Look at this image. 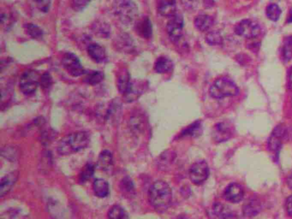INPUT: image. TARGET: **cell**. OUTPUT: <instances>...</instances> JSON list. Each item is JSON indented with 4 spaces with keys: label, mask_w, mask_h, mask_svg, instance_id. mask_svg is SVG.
Instances as JSON below:
<instances>
[{
    "label": "cell",
    "mask_w": 292,
    "mask_h": 219,
    "mask_svg": "<svg viewBox=\"0 0 292 219\" xmlns=\"http://www.w3.org/2000/svg\"><path fill=\"white\" fill-rule=\"evenodd\" d=\"M148 199L151 206L155 210L163 213L172 204L173 191L168 183L164 181H157L151 186L148 192Z\"/></svg>",
    "instance_id": "1"
},
{
    "label": "cell",
    "mask_w": 292,
    "mask_h": 219,
    "mask_svg": "<svg viewBox=\"0 0 292 219\" xmlns=\"http://www.w3.org/2000/svg\"><path fill=\"white\" fill-rule=\"evenodd\" d=\"M90 142V134L85 131L67 134L58 143L57 151L62 156L71 155L85 149Z\"/></svg>",
    "instance_id": "2"
},
{
    "label": "cell",
    "mask_w": 292,
    "mask_h": 219,
    "mask_svg": "<svg viewBox=\"0 0 292 219\" xmlns=\"http://www.w3.org/2000/svg\"><path fill=\"white\" fill-rule=\"evenodd\" d=\"M114 14L123 24H131L137 21L138 8L133 0H114Z\"/></svg>",
    "instance_id": "3"
},
{
    "label": "cell",
    "mask_w": 292,
    "mask_h": 219,
    "mask_svg": "<svg viewBox=\"0 0 292 219\" xmlns=\"http://www.w3.org/2000/svg\"><path fill=\"white\" fill-rule=\"evenodd\" d=\"M210 95L216 100L234 97L238 95L239 89L237 84L228 77H220L214 81L209 89Z\"/></svg>",
    "instance_id": "4"
},
{
    "label": "cell",
    "mask_w": 292,
    "mask_h": 219,
    "mask_svg": "<svg viewBox=\"0 0 292 219\" xmlns=\"http://www.w3.org/2000/svg\"><path fill=\"white\" fill-rule=\"evenodd\" d=\"M40 77L39 74L34 70H27L22 74L19 82V88L22 94L31 95L36 91L40 84Z\"/></svg>",
    "instance_id": "5"
},
{
    "label": "cell",
    "mask_w": 292,
    "mask_h": 219,
    "mask_svg": "<svg viewBox=\"0 0 292 219\" xmlns=\"http://www.w3.org/2000/svg\"><path fill=\"white\" fill-rule=\"evenodd\" d=\"M190 179L195 185H200L205 183L209 177L208 164L204 160L195 162L191 165L189 171Z\"/></svg>",
    "instance_id": "6"
},
{
    "label": "cell",
    "mask_w": 292,
    "mask_h": 219,
    "mask_svg": "<svg viewBox=\"0 0 292 219\" xmlns=\"http://www.w3.org/2000/svg\"><path fill=\"white\" fill-rule=\"evenodd\" d=\"M62 65L68 74L73 77L83 76L86 74V70L81 64L79 58L74 53L66 52L62 58Z\"/></svg>",
    "instance_id": "7"
},
{
    "label": "cell",
    "mask_w": 292,
    "mask_h": 219,
    "mask_svg": "<svg viewBox=\"0 0 292 219\" xmlns=\"http://www.w3.org/2000/svg\"><path fill=\"white\" fill-rule=\"evenodd\" d=\"M261 26L252 20H243L235 27V33L246 39H254L261 34Z\"/></svg>",
    "instance_id": "8"
},
{
    "label": "cell",
    "mask_w": 292,
    "mask_h": 219,
    "mask_svg": "<svg viewBox=\"0 0 292 219\" xmlns=\"http://www.w3.org/2000/svg\"><path fill=\"white\" fill-rule=\"evenodd\" d=\"M185 21L181 14L176 13L175 15L170 17V20L166 25V31L171 40L173 42H178L181 39L183 30H184Z\"/></svg>",
    "instance_id": "9"
},
{
    "label": "cell",
    "mask_w": 292,
    "mask_h": 219,
    "mask_svg": "<svg viewBox=\"0 0 292 219\" xmlns=\"http://www.w3.org/2000/svg\"><path fill=\"white\" fill-rule=\"evenodd\" d=\"M286 129L282 125H279L272 132L268 142V151L274 158H278L280 148L283 143L284 138L286 135Z\"/></svg>",
    "instance_id": "10"
},
{
    "label": "cell",
    "mask_w": 292,
    "mask_h": 219,
    "mask_svg": "<svg viewBox=\"0 0 292 219\" xmlns=\"http://www.w3.org/2000/svg\"><path fill=\"white\" fill-rule=\"evenodd\" d=\"M134 82L126 69L120 70L117 76V87L120 94L126 100L133 90Z\"/></svg>",
    "instance_id": "11"
},
{
    "label": "cell",
    "mask_w": 292,
    "mask_h": 219,
    "mask_svg": "<svg viewBox=\"0 0 292 219\" xmlns=\"http://www.w3.org/2000/svg\"><path fill=\"white\" fill-rule=\"evenodd\" d=\"M233 134V128L228 122H218L212 130V139L217 143L229 140Z\"/></svg>",
    "instance_id": "12"
},
{
    "label": "cell",
    "mask_w": 292,
    "mask_h": 219,
    "mask_svg": "<svg viewBox=\"0 0 292 219\" xmlns=\"http://www.w3.org/2000/svg\"><path fill=\"white\" fill-rule=\"evenodd\" d=\"M210 219H234L235 213L231 210V207L219 202L212 205L211 210L208 213Z\"/></svg>",
    "instance_id": "13"
},
{
    "label": "cell",
    "mask_w": 292,
    "mask_h": 219,
    "mask_svg": "<svg viewBox=\"0 0 292 219\" xmlns=\"http://www.w3.org/2000/svg\"><path fill=\"white\" fill-rule=\"evenodd\" d=\"M244 196V190L242 186L238 183H231L225 188L224 191V197L225 201L231 202L233 204H237L243 201Z\"/></svg>",
    "instance_id": "14"
},
{
    "label": "cell",
    "mask_w": 292,
    "mask_h": 219,
    "mask_svg": "<svg viewBox=\"0 0 292 219\" xmlns=\"http://www.w3.org/2000/svg\"><path fill=\"white\" fill-rule=\"evenodd\" d=\"M135 30L139 36L143 39H149L153 34V27L150 19L145 16L135 21Z\"/></svg>",
    "instance_id": "15"
},
{
    "label": "cell",
    "mask_w": 292,
    "mask_h": 219,
    "mask_svg": "<svg viewBox=\"0 0 292 219\" xmlns=\"http://www.w3.org/2000/svg\"><path fill=\"white\" fill-rule=\"evenodd\" d=\"M159 14L165 17H172L177 13L176 0H159L157 4Z\"/></svg>",
    "instance_id": "16"
},
{
    "label": "cell",
    "mask_w": 292,
    "mask_h": 219,
    "mask_svg": "<svg viewBox=\"0 0 292 219\" xmlns=\"http://www.w3.org/2000/svg\"><path fill=\"white\" fill-rule=\"evenodd\" d=\"M19 177V172L17 171H12L10 173L7 174L4 177H2L0 183V196L3 197L9 193V190L12 189L15 185V182L17 181Z\"/></svg>",
    "instance_id": "17"
},
{
    "label": "cell",
    "mask_w": 292,
    "mask_h": 219,
    "mask_svg": "<svg viewBox=\"0 0 292 219\" xmlns=\"http://www.w3.org/2000/svg\"><path fill=\"white\" fill-rule=\"evenodd\" d=\"M88 54L96 63H103L106 58L105 49L98 44L93 43L88 47Z\"/></svg>",
    "instance_id": "18"
},
{
    "label": "cell",
    "mask_w": 292,
    "mask_h": 219,
    "mask_svg": "<svg viewBox=\"0 0 292 219\" xmlns=\"http://www.w3.org/2000/svg\"><path fill=\"white\" fill-rule=\"evenodd\" d=\"M113 165V158L112 154L109 150H104L98 155L97 167L101 171H107L111 170Z\"/></svg>",
    "instance_id": "19"
},
{
    "label": "cell",
    "mask_w": 292,
    "mask_h": 219,
    "mask_svg": "<svg viewBox=\"0 0 292 219\" xmlns=\"http://www.w3.org/2000/svg\"><path fill=\"white\" fill-rule=\"evenodd\" d=\"M93 190L95 195L99 198H105L110 192L109 183L105 180L98 178L94 181L93 183Z\"/></svg>",
    "instance_id": "20"
},
{
    "label": "cell",
    "mask_w": 292,
    "mask_h": 219,
    "mask_svg": "<svg viewBox=\"0 0 292 219\" xmlns=\"http://www.w3.org/2000/svg\"><path fill=\"white\" fill-rule=\"evenodd\" d=\"M214 24V19L207 15H197L195 19V26L200 32H206Z\"/></svg>",
    "instance_id": "21"
},
{
    "label": "cell",
    "mask_w": 292,
    "mask_h": 219,
    "mask_svg": "<svg viewBox=\"0 0 292 219\" xmlns=\"http://www.w3.org/2000/svg\"><path fill=\"white\" fill-rule=\"evenodd\" d=\"M173 69V63L170 58L160 57L154 64V70L159 74H166L171 72Z\"/></svg>",
    "instance_id": "22"
},
{
    "label": "cell",
    "mask_w": 292,
    "mask_h": 219,
    "mask_svg": "<svg viewBox=\"0 0 292 219\" xmlns=\"http://www.w3.org/2000/svg\"><path fill=\"white\" fill-rule=\"evenodd\" d=\"M108 219H129L128 213L125 209L119 205H114L108 211Z\"/></svg>",
    "instance_id": "23"
},
{
    "label": "cell",
    "mask_w": 292,
    "mask_h": 219,
    "mask_svg": "<svg viewBox=\"0 0 292 219\" xmlns=\"http://www.w3.org/2000/svg\"><path fill=\"white\" fill-rule=\"evenodd\" d=\"M281 55L284 61L288 62L292 59V36L287 37L284 40Z\"/></svg>",
    "instance_id": "24"
},
{
    "label": "cell",
    "mask_w": 292,
    "mask_h": 219,
    "mask_svg": "<svg viewBox=\"0 0 292 219\" xmlns=\"http://www.w3.org/2000/svg\"><path fill=\"white\" fill-rule=\"evenodd\" d=\"M266 14H267L268 19H270L271 21H277L282 14V10L276 3H271L267 7Z\"/></svg>",
    "instance_id": "25"
},
{
    "label": "cell",
    "mask_w": 292,
    "mask_h": 219,
    "mask_svg": "<svg viewBox=\"0 0 292 219\" xmlns=\"http://www.w3.org/2000/svg\"><path fill=\"white\" fill-rule=\"evenodd\" d=\"M94 173H95V165L92 163L87 164L81 171L80 175H79L81 183H84L88 182L94 176Z\"/></svg>",
    "instance_id": "26"
},
{
    "label": "cell",
    "mask_w": 292,
    "mask_h": 219,
    "mask_svg": "<svg viewBox=\"0 0 292 219\" xmlns=\"http://www.w3.org/2000/svg\"><path fill=\"white\" fill-rule=\"evenodd\" d=\"M104 79V74L99 71H90V73L87 74L84 81L90 85H97L99 82H102Z\"/></svg>",
    "instance_id": "27"
},
{
    "label": "cell",
    "mask_w": 292,
    "mask_h": 219,
    "mask_svg": "<svg viewBox=\"0 0 292 219\" xmlns=\"http://www.w3.org/2000/svg\"><path fill=\"white\" fill-rule=\"evenodd\" d=\"M24 29L25 32L33 39H39L43 35V31L41 30V28L38 27L37 25L33 24V23L25 24Z\"/></svg>",
    "instance_id": "28"
},
{
    "label": "cell",
    "mask_w": 292,
    "mask_h": 219,
    "mask_svg": "<svg viewBox=\"0 0 292 219\" xmlns=\"http://www.w3.org/2000/svg\"><path fill=\"white\" fill-rule=\"evenodd\" d=\"M206 41L211 46H218V45H221L223 43V38L218 32L212 31L206 34Z\"/></svg>",
    "instance_id": "29"
},
{
    "label": "cell",
    "mask_w": 292,
    "mask_h": 219,
    "mask_svg": "<svg viewBox=\"0 0 292 219\" xmlns=\"http://www.w3.org/2000/svg\"><path fill=\"white\" fill-rule=\"evenodd\" d=\"M201 130V126H200V122H195L193 124L191 125L190 127H188L186 129L183 131L182 133V136H195L197 134H199V132Z\"/></svg>",
    "instance_id": "30"
},
{
    "label": "cell",
    "mask_w": 292,
    "mask_h": 219,
    "mask_svg": "<svg viewBox=\"0 0 292 219\" xmlns=\"http://www.w3.org/2000/svg\"><path fill=\"white\" fill-rule=\"evenodd\" d=\"M260 207L261 206L257 201H251L244 207V213L247 216H255L260 212Z\"/></svg>",
    "instance_id": "31"
},
{
    "label": "cell",
    "mask_w": 292,
    "mask_h": 219,
    "mask_svg": "<svg viewBox=\"0 0 292 219\" xmlns=\"http://www.w3.org/2000/svg\"><path fill=\"white\" fill-rule=\"evenodd\" d=\"M35 6L38 9H40V11L44 13H47L49 11L50 8H51V3H52V0H33Z\"/></svg>",
    "instance_id": "32"
},
{
    "label": "cell",
    "mask_w": 292,
    "mask_h": 219,
    "mask_svg": "<svg viewBox=\"0 0 292 219\" xmlns=\"http://www.w3.org/2000/svg\"><path fill=\"white\" fill-rule=\"evenodd\" d=\"M91 0H72L71 7L76 11H81L85 9Z\"/></svg>",
    "instance_id": "33"
},
{
    "label": "cell",
    "mask_w": 292,
    "mask_h": 219,
    "mask_svg": "<svg viewBox=\"0 0 292 219\" xmlns=\"http://www.w3.org/2000/svg\"><path fill=\"white\" fill-rule=\"evenodd\" d=\"M40 84L43 89H49L53 84V79L49 73H45L41 76L40 79Z\"/></svg>",
    "instance_id": "34"
},
{
    "label": "cell",
    "mask_w": 292,
    "mask_h": 219,
    "mask_svg": "<svg viewBox=\"0 0 292 219\" xmlns=\"http://www.w3.org/2000/svg\"><path fill=\"white\" fill-rule=\"evenodd\" d=\"M199 0H182V3L187 9L196 8Z\"/></svg>",
    "instance_id": "35"
},
{
    "label": "cell",
    "mask_w": 292,
    "mask_h": 219,
    "mask_svg": "<svg viewBox=\"0 0 292 219\" xmlns=\"http://www.w3.org/2000/svg\"><path fill=\"white\" fill-rule=\"evenodd\" d=\"M286 213L288 216L292 218V195L286 199V204H285Z\"/></svg>",
    "instance_id": "36"
},
{
    "label": "cell",
    "mask_w": 292,
    "mask_h": 219,
    "mask_svg": "<svg viewBox=\"0 0 292 219\" xmlns=\"http://www.w3.org/2000/svg\"><path fill=\"white\" fill-rule=\"evenodd\" d=\"M287 87L290 91H292V67L290 68L287 76Z\"/></svg>",
    "instance_id": "37"
},
{
    "label": "cell",
    "mask_w": 292,
    "mask_h": 219,
    "mask_svg": "<svg viewBox=\"0 0 292 219\" xmlns=\"http://www.w3.org/2000/svg\"><path fill=\"white\" fill-rule=\"evenodd\" d=\"M286 182H287V185H288V187H289L290 189L292 190V171L291 172L289 176H288V177H287V181H286Z\"/></svg>",
    "instance_id": "38"
}]
</instances>
